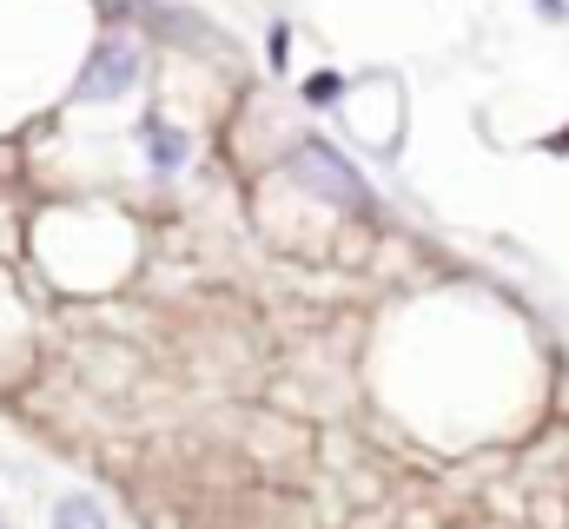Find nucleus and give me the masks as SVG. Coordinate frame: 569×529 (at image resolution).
<instances>
[{
  "mask_svg": "<svg viewBox=\"0 0 569 529\" xmlns=\"http://www.w3.org/2000/svg\"><path fill=\"white\" fill-rule=\"evenodd\" d=\"M133 80H140V53H133L127 40H107V47L93 53V67L80 73L73 93H80V100H113V93H127Z\"/></svg>",
  "mask_w": 569,
  "mask_h": 529,
  "instance_id": "nucleus-1",
  "label": "nucleus"
},
{
  "mask_svg": "<svg viewBox=\"0 0 569 529\" xmlns=\"http://www.w3.org/2000/svg\"><path fill=\"white\" fill-rule=\"evenodd\" d=\"M298 172H305L318 192H331V199H351V206L365 199V186L351 179V166H345L338 152H325V146H305V152H298Z\"/></svg>",
  "mask_w": 569,
  "mask_h": 529,
  "instance_id": "nucleus-2",
  "label": "nucleus"
},
{
  "mask_svg": "<svg viewBox=\"0 0 569 529\" xmlns=\"http://www.w3.org/2000/svg\"><path fill=\"white\" fill-rule=\"evenodd\" d=\"M53 529H107V523H100V510H93L87 497H67L60 517H53Z\"/></svg>",
  "mask_w": 569,
  "mask_h": 529,
  "instance_id": "nucleus-3",
  "label": "nucleus"
},
{
  "mask_svg": "<svg viewBox=\"0 0 569 529\" xmlns=\"http://www.w3.org/2000/svg\"><path fill=\"white\" fill-rule=\"evenodd\" d=\"M152 159H159V166H179V159H186V139H172V132H152Z\"/></svg>",
  "mask_w": 569,
  "mask_h": 529,
  "instance_id": "nucleus-4",
  "label": "nucleus"
}]
</instances>
